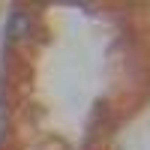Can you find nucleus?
<instances>
[{
  "label": "nucleus",
  "mask_w": 150,
  "mask_h": 150,
  "mask_svg": "<svg viewBox=\"0 0 150 150\" xmlns=\"http://www.w3.org/2000/svg\"><path fill=\"white\" fill-rule=\"evenodd\" d=\"M27 33H30V12H21V9H15V12L9 15L6 36H9V39H24Z\"/></svg>",
  "instance_id": "nucleus-1"
}]
</instances>
